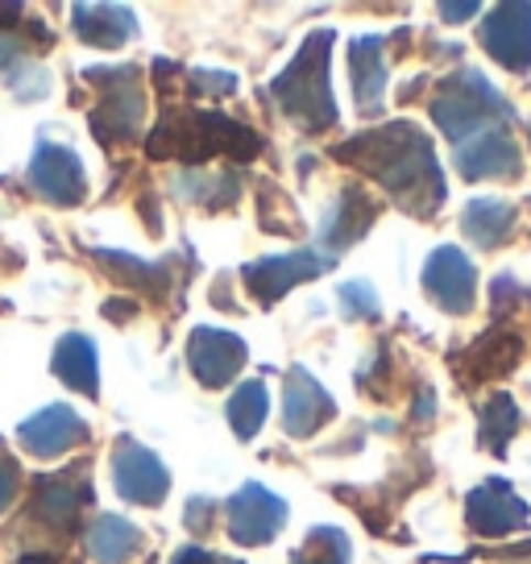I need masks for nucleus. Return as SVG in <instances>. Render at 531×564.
Masks as SVG:
<instances>
[{
	"label": "nucleus",
	"mask_w": 531,
	"mask_h": 564,
	"mask_svg": "<svg viewBox=\"0 0 531 564\" xmlns=\"http://www.w3.org/2000/svg\"><path fill=\"white\" fill-rule=\"evenodd\" d=\"M337 154L361 166L399 208L415 212V216H432L441 208L444 175L427 138L411 121H390L382 129L357 133L345 145H337Z\"/></svg>",
	"instance_id": "1"
},
{
	"label": "nucleus",
	"mask_w": 531,
	"mask_h": 564,
	"mask_svg": "<svg viewBox=\"0 0 531 564\" xmlns=\"http://www.w3.org/2000/svg\"><path fill=\"white\" fill-rule=\"evenodd\" d=\"M262 138L237 124L232 117L220 112H183V117H166L159 121L154 138H150V154L154 159H187L204 162L213 154H232V159H258Z\"/></svg>",
	"instance_id": "2"
},
{
	"label": "nucleus",
	"mask_w": 531,
	"mask_h": 564,
	"mask_svg": "<svg viewBox=\"0 0 531 564\" xmlns=\"http://www.w3.org/2000/svg\"><path fill=\"white\" fill-rule=\"evenodd\" d=\"M328 46L333 34L319 30L303 42V51L286 63V70L274 79V96L291 121L300 129H328L337 121V100L328 88Z\"/></svg>",
	"instance_id": "3"
},
{
	"label": "nucleus",
	"mask_w": 531,
	"mask_h": 564,
	"mask_svg": "<svg viewBox=\"0 0 531 564\" xmlns=\"http://www.w3.org/2000/svg\"><path fill=\"white\" fill-rule=\"evenodd\" d=\"M511 105L495 91V84L478 75V70H460L453 79L441 84V96L432 100V121L441 124L448 138L469 141L490 129H507L511 124Z\"/></svg>",
	"instance_id": "4"
},
{
	"label": "nucleus",
	"mask_w": 531,
	"mask_h": 564,
	"mask_svg": "<svg viewBox=\"0 0 531 564\" xmlns=\"http://www.w3.org/2000/svg\"><path fill=\"white\" fill-rule=\"evenodd\" d=\"M88 75L108 79L112 88H105V105L91 112V129L105 145H121L138 133V124L145 117V96L138 88V67H91Z\"/></svg>",
	"instance_id": "5"
},
{
	"label": "nucleus",
	"mask_w": 531,
	"mask_h": 564,
	"mask_svg": "<svg viewBox=\"0 0 531 564\" xmlns=\"http://www.w3.org/2000/svg\"><path fill=\"white\" fill-rule=\"evenodd\" d=\"M424 291L427 300L436 303L448 316H465L474 300H478V274L474 262L453 246H441L424 265Z\"/></svg>",
	"instance_id": "6"
},
{
	"label": "nucleus",
	"mask_w": 531,
	"mask_h": 564,
	"mask_svg": "<svg viewBox=\"0 0 531 564\" xmlns=\"http://www.w3.org/2000/svg\"><path fill=\"white\" fill-rule=\"evenodd\" d=\"M283 523H286V502L283 498H274L266 486L249 481V486H241V490L232 494V502H229L232 544H241V547L270 544Z\"/></svg>",
	"instance_id": "7"
},
{
	"label": "nucleus",
	"mask_w": 531,
	"mask_h": 564,
	"mask_svg": "<svg viewBox=\"0 0 531 564\" xmlns=\"http://www.w3.org/2000/svg\"><path fill=\"white\" fill-rule=\"evenodd\" d=\"M333 258H316L312 249H295V253H270L262 262H253L241 270V279H246L249 295H258V303H270L283 300L291 286H300L303 279H316L328 270Z\"/></svg>",
	"instance_id": "8"
},
{
	"label": "nucleus",
	"mask_w": 531,
	"mask_h": 564,
	"mask_svg": "<svg viewBox=\"0 0 531 564\" xmlns=\"http://www.w3.org/2000/svg\"><path fill=\"white\" fill-rule=\"evenodd\" d=\"M481 46L507 70L531 67V4H498L481 21Z\"/></svg>",
	"instance_id": "9"
},
{
	"label": "nucleus",
	"mask_w": 531,
	"mask_h": 564,
	"mask_svg": "<svg viewBox=\"0 0 531 564\" xmlns=\"http://www.w3.org/2000/svg\"><path fill=\"white\" fill-rule=\"evenodd\" d=\"M187 366L208 390L229 387L246 366V340L225 328H195L187 340Z\"/></svg>",
	"instance_id": "10"
},
{
	"label": "nucleus",
	"mask_w": 531,
	"mask_h": 564,
	"mask_svg": "<svg viewBox=\"0 0 531 564\" xmlns=\"http://www.w3.org/2000/svg\"><path fill=\"white\" fill-rule=\"evenodd\" d=\"M112 481H117L121 498L138 502V507H159L166 490H171V477L162 469V460L138 441L117 444V453H112Z\"/></svg>",
	"instance_id": "11"
},
{
	"label": "nucleus",
	"mask_w": 531,
	"mask_h": 564,
	"mask_svg": "<svg viewBox=\"0 0 531 564\" xmlns=\"http://www.w3.org/2000/svg\"><path fill=\"white\" fill-rule=\"evenodd\" d=\"M30 183L42 199H51L58 208H72L88 195L84 162L75 159L67 145H37L34 162H30Z\"/></svg>",
	"instance_id": "12"
},
{
	"label": "nucleus",
	"mask_w": 531,
	"mask_h": 564,
	"mask_svg": "<svg viewBox=\"0 0 531 564\" xmlns=\"http://www.w3.org/2000/svg\"><path fill=\"white\" fill-rule=\"evenodd\" d=\"M465 519L478 535H511L528 528V502L502 477H490L465 498Z\"/></svg>",
	"instance_id": "13"
},
{
	"label": "nucleus",
	"mask_w": 531,
	"mask_h": 564,
	"mask_svg": "<svg viewBox=\"0 0 531 564\" xmlns=\"http://www.w3.org/2000/svg\"><path fill=\"white\" fill-rule=\"evenodd\" d=\"M337 415V403H333V394L319 387L316 378L307 370H295L286 373V387H283V427L291 436H316V427Z\"/></svg>",
	"instance_id": "14"
},
{
	"label": "nucleus",
	"mask_w": 531,
	"mask_h": 564,
	"mask_svg": "<svg viewBox=\"0 0 531 564\" xmlns=\"http://www.w3.org/2000/svg\"><path fill=\"white\" fill-rule=\"evenodd\" d=\"M18 441L25 453L34 457H63L67 448H75L79 441H88V423L75 415L72 406L54 403L46 411H37L34 420H25L18 427Z\"/></svg>",
	"instance_id": "15"
},
{
	"label": "nucleus",
	"mask_w": 531,
	"mask_h": 564,
	"mask_svg": "<svg viewBox=\"0 0 531 564\" xmlns=\"http://www.w3.org/2000/svg\"><path fill=\"white\" fill-rule=\"evenodd\" d=\"M457 171L469 183H481V178H507L519 175V145L507 129H490V133H478V138L460 141L457 154Z\"/></svg>",
	"instance_id": "16"
},
{
	"label": "nucleus",
	"mask_w": 531,
	"mask_h": 564,
	"mask_svg": "<svg viewBox=\"0 0 531 564\" xmlns=\"http://www.w3.org/2000/svg\"><path fill=\"white\" fill-rule=\"evenodd\" d=\"M373 216H378V199H373L366 187H345L337 199V208L328 212V220L319 225V241L324 249H345L354 246L357 237H366L373 225Z\"/></svg>",
	"instance_id": "17"
},
{
	"label": "nucleus",
	"mask_w": 531,
	"mask_h": 564,
	"mask_svg": "<svg viewBox=\"0 0 531 564\" xmlns=\"http://www.w3.org/2000/svg\"><path fill=\"white\" fill-rule=\"evenodd\" d=\"M387 37H357L349 42V75H354V100L361 112H378L387 96Z\"/></svg>",
	"instance_id": "18"
},
{
	"label": "nucleus",
	"mask_w": 531,
	"mask_h": 564,
	"mask_svg": "<svg viewBox=\"0 0 531 564\" xmlns=\"http://www.w3.org/2000/svg\"><path fill=\"white\" fill-rule=\"evenodd\" d=\"M91 498L88 490V477H75V474H58V477H37L34 486V519L42 523H54V528H67L79 507Z\"/></svg>",
	"instance_id": "19"
},
{
	"label": "nucleus",
	"mask_w": 531,
	"mask_h": 564,
	"mask_svg": "<svg viewBox=\"0 0 531 564\" xmlns=\"http://www.w3.org/2000/svg\"><path fill=\"white\" fill-rule=\"evenodd\" d=\"M51 366L72 390L96 399V390H100V366H96V345H91V336L67 333L58 345H54Z\"/></svg>",
	"instance_id": "20"
},
{
	"label": "nucleus",
	"mask_w": 531,
	"mask_h": 564,
	"mask_svg": "<svg viewBox=\"0 0 531 564\" xmlns=\"http://www.w3.org/2000/svg\"><path fill=\"white\" fill-rule=\"evenodd\" d=\"M133 30H138L133 13L117 9V4H79L75 9V34L88 46H100V51H117L121 42L133 37Z\"/></svg>",
	"instance_id": "21"
},
{
	"label": "nucleus",
	"mask_w": 531,
	"mask_h": 564,
	"mask_svg": "<svg viewBox=\"0 0 531 564\" xmlns=\"http://www.w3.org/2000/svg\"><path fill=\"white\" fill-rule=\"evenodd\" d=\"M519 336L514 333H486L474 345V349L465 352V361H460V378L465 382H486V378H502V373L511 370L514 361H519Z\"/></svg>",
	"instance_id": "22"
},
{
	"label": "nucleus",
	"mask_w": 531,
	"mask_h": 564,
	"mask_svg": "<svg viewBox=\"0 0 531 564\" xmlns=\"http://www.w3.org/2000/svg\"><path fill=\"white\" fill-rule=\"evenodd\" d=\"M88 547L96 564H129L142 547V531L133 528L129 519H121V514H105L88 531Z\"/></svg>",
	"instance_id": "23"
},
{
	"label": "nucleus",
	"mask_w": 531,
	"mask_h": 564,
	"mask_svg": "<svg viewBox=\"0 0 531 564\" xmlns=\"http://www.w3.org/2000/svg\"><path fill=\"white\" fill-rule=\"evenodd\" d=\"M460 229H465V237H469L474 246L495 249L514 232V208L502 204V199H474V204L465 208V216H460Z\"/></svg>",
	"instance_id": "24"
},
{
	"label": "nucleus",
	"mask_w": 531,
	"mask_h": 564,
	"mask_svg": "<svg viewBox=\"0 0 531 564\" xmlns=\"http://www.w3.org/2000/svg\"><path fill=\"white\" fill-rule=\"evenodd\" d=\"M266 406H270V394H266L262 382H241V390L229 399V423L237 441H253L262 432Z\"/></svg>",
	"instance_id": "25"
},
{
	"label": "nucleus",
	"mask_w": 531,
	"mask_h": 564,
	"mask_svg": "<svg viewBox=\"0 0 531 564\" xmlns=\"http://www.w3.org/2000/svg\"><path fill=\"white\" fill-rule=\"evenodd\" d=\"M514 432H519V406H514L511 394H495L486 403V411H481V444L495 457H502V448H507V441H511Z\"/></svg>",
	"instance_id": "26"
},
{
	"label": "nucleus",
	"mask_w": 531,
	"mask_h": 564,
	"mask_svg": "<svg viewBox=\"0 0 531 564\" xmlns=\"http://www.w3.org/2000/svg\"><path fill=\"white\" fill-rule=\"evenodd\" d=\"M291 564H349V535L337 528L312 531L307 544L291 556Z\"/></svg>",
	"instance_id": "27"
},
{
	"label": "nucleus",
	"mask_w": 531,
	"mask_h": 564,
	"mask_svg": "<svg viewBox=\"0 0 531 564\" xmlns=\"http://www.w3.org/2000/svg\"><path fill=\"white\" fill-rule=\"evenodd\" d=\"M340 307H345V316L349 319H370L378 316V295L370 291V282H345L340 286Z\"/></svg>",
	"instance_id": "28"
},
{
	"label": "nucleus",
	"mask_w": 531,
	"mask_h": 564,
	"mask_svg": "<svg viewBox=\"0 0 531 564\" xmlns=\"http://www.w3.org/2000/svg\"><path fill=\"white\" fill-rule=\"evenodd\" d=\"M18 481H21V469H18V460L13 457H4L0 453V511L18 498Z\"/></svg>",
	"instance_id": "29"
},
{
	"label": "nucleus",
	"mask_w": 531,
	"mask_h": 564,
	"mask_svg": "<svg viewBox=\"0 0 531 564\" xmlns=\"http://www.w3.org/2000/svg\"><path fill=\"white\" fill-rule=\"evenodd\" d=\"M192 84H204L199 91H213V96H229L237 79H232V75H213V70H195Z\"/></svg>",
	"instance_id": "30"
},
{
	"label": "nucleus",
	"mask_w": 531,
	"mask_h": 564,
	"mask_svg": "<svg viewBox=\"0 0 531 564\" xmlns=\"http://www.w3.org/2000/svg\"><path fill=\"white\" fill-rule=\"evenodd\" d=\"M21 42L13 34H9V30H0V70L4 67H13V63H21Z\"/></svg>",
	"instance_id": "31"
},
{
	"label": "nucleus",
	"mask_w": 531,
	"mask_h": 564,
	"mask_svg": "<svg viewBox=\"0 0 531 564\" xmlns=\"http://www.w3.org/2000/svg\"><path fill=\"white\" fill-rule=\"evenodd\" d=\"M171 564H237V561H220L216 552H204V547H183Z\"/></svg>",
	"instance_id": "32"
},
{
	"label": "nucleus",
	"mask_w": 531,
	"mask_h": 564,
	"mask_svg": "<svg viewBox=\"0 0 531 564\" xmlns=\"http://www.w3.org/2000/svg\"><path fill=\"white\" fill-rule=\"evenodd\" d=\"M441 18L460 25L465 18H478V4H441Z\"/></svg>",
	"instance_id": "33"
},
{
	"label": "nucleus",
	"mask_w": 531,
	"mask_h": 564,
	"mask_svg": "<svg viewBox=\"0 0 531 564\" xmlns=\"http://www.w3.org/2000/svg\"><path fill=\"white\" fill-rule=\"evenodd\" d=\"M21 564H54V561H51V552H46L42 561H34V556H25V561H21Z\"/></svg>",
	"instance_id": "34"
}]
</instances>
